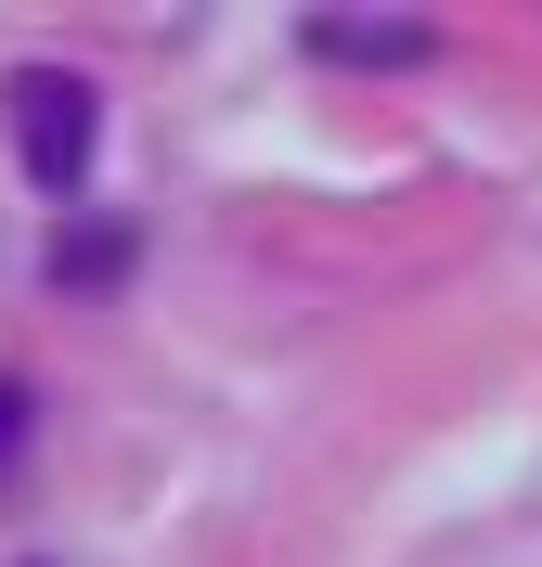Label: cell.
<instances>
[{
  "mask_svg": "<svg viewBox=\"0 0 542 567\" xmlns=\"http://www.w3.org/2000/svg\"><path fill=\"white\" fill-rule=\"evenodd\" d=\"M0 104H13V155H27V181H39V194H78V181H91V142H104V104H91V78L27 65Z\"/></svg>",
  "mask_w": 542,
  "mask_h": 567,
  "instance_id": "obj_1",
  "label": "cell"
},
{
  "mask_svg": "<svg viewBox=\"0 0 542 567\" xmlns=\"http://www.w3.org/2000/svg\"><path fill=\"white\" fill-rule=\"evenodd\" d=\"M310 52H336V65H413L427 39L413 27H310Z\"/></svg>",
  "mask_w": 542,
  "mask_h": 567,
  "instance_id": "obj_2",
  "label": "cell"
},
{
  "mask_svg": "<svg viewBox=\"0 0 542 567\" xmlns=\"http://www.w3.org/2000/svg\"><path fill=\"white\" fill-rule=\"evenodd\" d=\"M13 452H27V388L0 374V477H13Z\"/></svg>",
  "mask_w": 542,
  "mask_h": 567,
  "instance_id": "obj_3",
  "label": "cell"
}]
</instances>
